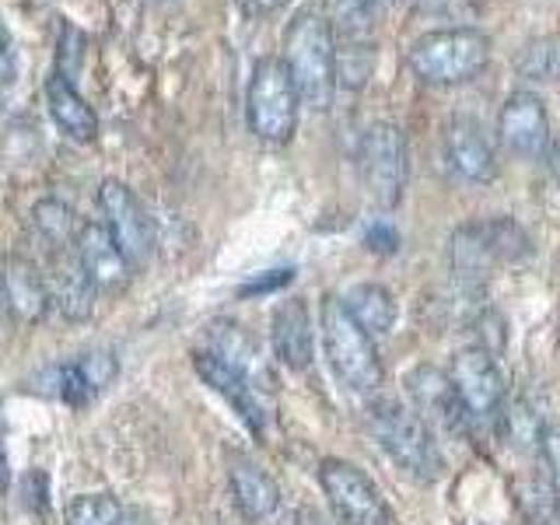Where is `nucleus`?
<instances>
[{
	"instance_id": "1",
	"label": "nucleus",
	"mask_w": 560,
	"mask_h": 525,
	"mask_svg": "<svg viewBox=\"0 0 560 525\" xmlns=\"http://www.w3.org/2000/svg\"><path fill=\"white\" fill-rule=\"evenodd\" d=\"M280 63L288 67L294 81V92L308 109H329L332 92H337V43L326 28L323 14L298 11L294 22L284 32V57Z\"/></svg>"
},
{
	"instance_id": "2",
	"label": "nucleus",
	"mask_w": 560,
	"mask_h": 525,
	"mask_svg": "<svg viewBox=\"0 0 560 525\" xmlns=\"http://www.w3.org/2000/svg\"><path fill=\"white\" fill-rule=\"evenodd\" d=\"M529 235L512 218H490V221H469L455 228L448 242L452 273L466 288H483L487 273L498 262H515L529 256Z\"/></svg>"
},
{
	"instance_id": "3",
	"label": "nucleus",
	"mask_w": 560,
	"mask_h": 525,
	"mask_svg": "<svg viewBox=\"0 0 560 525\" xmlns=\"http://www.w3.org/2000/svg\"><path fill=\"white\" fill-rule=\"evenodd\" d=\"M490 60V39L480 28H438L424 32L410 46L407 63L424 84H463L472 81Z\"/></svg>"
},
{
	"instance_id": "4",
	"label": "nucleus",
	"mask_w": 560,
	"mask_h": 525,
	"mask_svg": "<svg viewBox=\"0 0 560 525\" xmlns=\"http://www.w3.org/2000/svg\"><path fill=\"white\" fill-rule=\"evenodd\" d=\"M368 424H372V434L382 445V452L389 455L402 472H410L413 480H424V483L442 477V469H445L442 452H438L431 428L413 410H407L402 402L382 399L372 407V413H368Z\"/></svg>"
},
{
	"instance_id": "5",
	"label": "nucleus",
	"mask_w": 560,
	"mask_h": 525,
	"mask_svg": "<svg viewBox=\"0 0 560 525\" xmlns=\"http://www.w3.org/2000/svg\"><path fill=\"white\" fill-rule=\"evenodd\" d=\"M323 347L332 375H337L350 393H375L385 372L375 350V337L350 319L340 298H326L323 302Z\"/></svg>"
},
{
	"instance_id": "6",
	"label": "nucleus",
	"mask_w": 560,
	"mask_h": 525,
	"mask_svg": "<svg viewBox=\"0 0 560 525\" xmlns=\"http://www.w3.org/2000/svg\"><path fill=\"white\" fill-rule=\"evenodd\" d=\"M298 98L294 81L280 57H262L253 67L249 92H245V119L262 144H288L298 130Z\"/></svg>"
},
{
	"instance_id": "7",
	"label": "nucleus",
	"mask_w": 560,
	"mask_h": 525,
	"mask_svg": "<svg viewBox=\"0 0 560 525\" xmlns=\"http://www.w3.org/2000/svg\"><path fill=\"white\" fill-rule=\"evenodd\" d=\"M358 165L368 197L378 207L389 210L402 200V189H407V175H410V151H407V137H402L396 122H372L364 130Z\"/></svg>"
},
{
	"instance_id": "8",
	"label": "nucleus",
	"mask_w": 560,
	"mask_h": 525,
	"mask_svg": "<svg viewBox=\"0 0 560 525\" xmlns=\"http://www.w3.org/2000/svg\"><path fill=\"white\" fill-rule=\"evenodd\" d=\"M319 483L326 490L332 515L343 525H389V512H385L378 487L354 463L326 459L319 466Z\"/></svg>"
},
{
	"instance_id": "9",
	"label": "nucleus",
	"mask_w": 560,
	"mask_h": 525,
	"mask_svg": "<svg viewBox=\"0 0 560 525\" xmlns=\"http://www.w3.org/2000/svg\"><path fill=\"white\" fill-rule=\"evenodd\" d=\"M448 382L469 420H494L504 407V378L498 361L480 347H466L448 364Z\"/></svg>"
},
{
	"instance_id": "10",
	"label": "nucleus",
	"mask_w": 560,
	"mask_h": 525,
	"mask_svg": "<svg viewBox=\"0 0 560 525\" xmlns=\"http://www.w3.org/2000/svg\"><path fill=\"white\" fill-rule=\"evenodd\" d=\"M98 203L119 253L130 262H144L154 249V221L148 207L137 200V192L119 179H105L98 186Z\"/></svg>"
},
{
	"instance_id": "11",
	"label": "nucleus",
	"mask_w": 560,
	"mask_h": 525,
	"mask_svg": "<svg viewBox=\"0 0 560 525\" xmlns=\"http://www.w3.org/2000/svg\"><path fill=\"white\" fill-rule=\"evenodd\" d=\"M501 144L518 158H539L550 148V116L547 105L533 92H515L498 116Z\"/></svg>"
},
{
	"instance_id": "12",
	"label": "nucleus",
	"mask_w": 560,
	"mask_h": 525,
	"mask_svg": "<svg viewBox=\"0 0 560 525\" xmlns=\"http://www.w3.org/2000/svg\"><path fill=\"white\" fill-rule=\"evenodd\" d=\"M407 393L413 399V413L424 420L428 428L442 431H463L466 428V410L459 396H455L448 372H438L434 364H420L407 375Z\"/></svg>"
},
{
	"instance_id": "13",
	"label": "nucleus",
	"mask_w": 560,
	"mask_h": 525,
	"mask_svg": "<svg viewBox=\"0 0 560 525\" xmlns=\"http://www.w3.org/2000/svg\"><path fill=\"white\" fill-rule=\"evenodd\" d=\"M0 302L8 305L11 319L25 323V326H39L52 305L43 270L22 256L8 259L4 270H0Z\"/></svg>"
},
{
	"instance_id": "14",
	"label": "nucleus",
	"mask_w": 560,
	"mask_h": 525,
	"mask_svg": "<svg viewBox=\"0 0 560 525\" xmlns=\"http://www.w3.org/2000/svg\"><path fill=\"white\" fill-rule=\"evenodd\" d=\"M445 162L448 168L459 175L466 183H490L498 175V162H494V148L490 140L483 137L480 122L477 119H452L448 130H445Z\"/></svg>"
},
{
	"instance_id": "15",
	"label": "nucleus",
	"mask_w": 560,
	"mask_h": 525,
	"mask_svg": "<svg viewBox=\"0 0 560 525\" xmlns=\"http://www.w3.org/2000/svg\"><path fill=\"white\" fill-rule=\"evenodd\" d=\"M74 253L81 259V267L92 277V284L98 291H119L130 280V259L119 253V245L113 242L109 228L88 221L78 228Z\"/></svg>"
},
{
	"instance_id": "16",
	"label": "nucleus",
	"mask_w": 560,
	"mask_h": 525,
	"mask_svg": "<svg viewBox=\"0 0 560 525\" xmlns=\"http://www.w3.org/2000/svg\"><path fill=\"white\" fill-rule=\"evenodd\" d=\"M46 284H49V302L57 305L70 323L92 319L98 288L92 284V277H88V270L81 267L74 249L52 253V267H49Z\"/></svg>"
},
{
	"instance_id": "17",
	"label": "nucleus",
	"mask_w": 560,
	"mask_h": 525,
	"mask_svg": "<svg viewBox=\"0 0 560 525\" xmlns=\"http://www.w3.org/2000/svg\"><path fill=\"white\" fill-rule=\"evenodd\" d=\"M192 364H197V375L214 389L218 396L228 399V407H232L245 424H249L256 434L262 431V424H267V413H262L259 399H256V389L249 378H242L235 368H228L221 358H214L210 350H200L197 358H192Z\"/></svg>"
},
{
	"instance_id": "18",
	"label": "nucleus",
	"mask_w": 560,
	"mask_h": 525,
	"mask_svg": "<svg viewBox=\"0 0 560 525\" xmlns=\"http://www.w3.org/2000/svg\"><path fill=\"white\" fill-rule=\"evenodd\" d=\"M270 343H273V358L284 368H291V372H305L312 364V319L305 302H284L273 312Z\"/></svg>"
},
{
	"instance_id": "19",
	"label": "nucleus",
	"mask_w": 560,
	"mask_h": 525,
	"mask_svg": "<svg viewBox=\"0 0 560 525\" xmlns=\"http://www.w3.org/2000/svg\"><path fill=\"white\" fill-rule=\"evenodd\" d=\"M46 105H49V116L52 122L70 137V140H81V144H92L98 137V116L92 105L84 102V95L78 92L74 81L60 78L57 70L46 78Z\"/></svg>"
},
{
	"instance_id": "20",
	"label": "nucleus",
	"mask_w": 560,
	"mask_h": 525,
	"mask_svg": "<svg viewBox=\"0 0 560 525\" xmlns=\"http://www.w3.org/2000/svg\"><path fill=\"white\" fill-rule=\"evenodd\" d=\"M207 340H210V354L221 358L228 368H235L242 378L256 382H267V372H262V354H259V343L245 332L238 323H228L218 319L207 326Z\"/></svg>"
},
{
	"instance_id": "21",
	"label": "nucleus",
	"mask_w": 560,
	"mask_h": 525,
	"mask_svg": "<svg viewBox=\"0 0 560 525\" xmlns=\"http://www.w3.org/2000/svg\"><path fill=\"white\" fill-rule=\"evenodd\" d=\"M232 494L238 512L249 522H270L280 508V487L273 483V477L245 459L232 466Z\"/></svg>"
},
{
	"instance_id": "22",
	"label": "nucleus",
	"mask_w": 560,
	"mask_h": 525,
	"mask_svg": "<svg viewBox=\"0 0 560 525\" xmlns=\"http://www.w3.org/2000/svg\"><path fill=\"white\" fill-rule=\"evenodd\" d=\"M340 302L350 319H354L368 337H382V332H389L396 326V298L382 284H358V288H350Z\"/></svg>"
},
{
	"instance_id": "23",
	"label": "nucleus",
	"mask_w": 560,
	"mask_h": 525,
	"mask_svg": "<svg viewBox=\"0 0 560 525\" xmlns=\"http://www.w3.org/2000/svg\"><path fill=\"white\" fill-rule=\"evenodd\" d=\"M378 8L372 0H323V22L332 43H372Z\"/></svg>"
},
{
	"instance_id": "24",
	"label": "nucleus",
	"mask_w": 560,
	"mask_h": 525,
	"mask_svg": "<svg viewBox=\"0 0 560 525\" xmlns=\"http://www.w3.org/2000/svg\"><path fill=\"white\" fill-rule=\"evenodd\" d=\"M32 224H35V232H39V238L49 245L52 253L74 249L78 221H74V210H70L63 200L46 197V200L35 203V210H32Z\"/></svg>"
},
{
	"instance_id": "25",
	"label": "nucleus",
	"mask_w": 560,
	"mask_h": 525,
	"mask_svg": "<svg viewBox=\"0 0 560 525\" xmlns=\"http://www.w3.org/2000/svg\"><path fill=\"white\" fill-rule=\"evenodd\" d=\"M518 74L529 81H560V35H539L518 52Z\"/></svg>"
},
{
	"instance_id": "26",
	"label": "nucleus",
	"mask_w": 560,
	"mask_h": 525,
	"mask_svg": "<svg viewBox=\"0 0 560 525\" xmlns=\"http://www.w3.org/2000/svg\"><path fill=\"white\" fill-rule=\"evenodd\" d=\"M375 70L372 43H337V88L361 92Z\"/></svg>"
},
{
	"instance_id": "27",
	"label": "nucleus",
	"mask_w": 560,
	"mask_h": 525,
	"mask_svg": "<svg viewBox=\"0 0 560 525\" xmlns=\"http://www.w3.org/2000/svg\"><path fill=\"white\" fill-rule=\"evenodd\" d=\"M67 525H119L122 504L113 494H81L67 504Z\"/></svg>"
},
{
	"instance_id": "28",
	"label": "nucleus",
	"mask_w": 560,
	"mask_h": 525,
	"mask_svg": "<svg viewBox=\"0 0 560 525\" xmlns=\"http://www.w3.org/2000/svg\"><path fill=\"white\" fill-rule=\"evenodd\" d=\"M74 364H78V372L84 375V382L95 389V396L105 389V385H113V378L119 375V361L109 354V350H92V354H81Z\"/></svg>"
},
{
	"instance_id": "29",
	"label": "nucleus",
	"mask_w": 560,
	"mask_h": 525,
	"mask_svg": "<svg viewBox=\"0 0 560 525\" xmlns=\"http://www.w3.org/2000/svg\"><path fill=\"white\" fill-rule=\"evenodd\" d=\"M81 57H84V32L74 28V25H63V35H60V52H57V74L74 81L78 67H81Z\"/></svg>"
},
{
	"instance_id": "30",
	"label": "nucleus",
	"mask_w": 560,
	"mask_h": 525,
	"mask_svg": "<svg viewBox=\"0 0 560 525\" xmlns=\"http://www.w3.org/2000/svg\"><path fill=\"white\" fill-rule=\"evenodd\" d=\"M57 393L63 396L67 407H74V410H84L88 402L95 399V389L84 382V375L78 372V364H63L60 368V382H57Z\"/></svg>"
},
{
	"instance_id": "31",
	"label": "nucleus",
	"mask_w": 560,
	"mask_h": 525,
	"mask_svg": "<svg viewBox=\"0 0 560 525\" xmlns=\"http://www.w3.org/2000/svg\"><path fill=\"white\" fill-rule=\"evenodd\" d=\"M294 280V270L291 267H280V270H262V273H253L245 284H238V294L242 298H262V294H273L280 288H288Z\"/></svg>"
},
{
	"instance_id": "32",
	"label": "nucleus",
	"mask_w": 560,
	"mask_h": 525,
	"mask_svg": "<svg viewBox=\"0 0 560 525\" xmlns=\"http://www.w3.org/2000/svg\"><path fill=\"white\" fill-rule=\"evenodd\" d=\"M22 504L35 515L49 512V477L43 469H28L22 477Z\"/></svg>"
},
{
	"instance_id": "33",
	"label": "nucleus",
	"mask_w": 560,
	"mask_h": 525,
	"mask_svg": "<svg viewBox=\"0 0 560 525\" xmlns=\"http://www.w3.org/2000/svg\"><path fill=\"white\" fill-rule=\"evenodd\" d=\"M364 245H368L372 253H378V256H393V253L399 249V235H396V228H393V224L375 221V224L364 232Z\"/></svg>"
},
{
	"instance_id": "34",
	"label": "nucleus",
	"mask_w": 560,
	"mask_h": 525,
	"mask_svg": "<svg viewBox=\"0 0 560 525\" xmlns=\"http://www.w3.org/2000/svg\"><path fill=\"white\" fill-rule=\"evenodd\" d=\"M539 452H542V459H547V466L553 472V487H557V494H560V428H547V431H542Z\"/></svg>"
},
{
	"instance_id": "35",
	"label": "nucleus",
	"mask_w": 560,
	"mask_h": 525,
	"mask_svg": "<svg viewBox=\"0 0 560 525\" xmlns=\"http://www.w3.org/2000/svg\"><path fill=\"white\" fill-rule=\"evenodd\" d=\"M14 70H18V63H14V46L8 39V32L0 28V84H8L14 78Z\"/></svg>"
},
{
	"instance_id": "36",
	"label": "nucleus",
	"mask_w": 560,
	"mask_h": 525,
	"mask_svg": "<svg viewBox=\"0 0 560 525\" xmlns=\"http://www.w3.org/2000/svg\"><path fill=\"white\" fill-rule=\"evenodd\" d=\"M291 0H238V8L253 18H262V14H277L280 8H288Z\"/></svg>"
},
{
	"instance_id": "37",
	"label": "nucleus",
	"mask_w": 560,
	"mask_h": 525,
	"mask_svg": "<svg viewBox=\"0 0 560 525\" xmlns=\"http://www.w3.org/2000/svg\"><path fill=\"white\" fill-rule=\"evenodd\" d=\"M298 525H329V522L315 512V508H302V512H298Z\"/></svg>"
},
{
	"instance_id": "38",
	"label": "nucleus",
	"mask_w": 560,
	"mask_h": 525,
	"mask_svg": "<svg viewBox=\"0 0 560 525\" xmlns=\"http://www.w3.org/2000/svg\"><path fill=\"white\" fill-rule=\"evenodd\" d=\"M11 487V469H8V455H4V445H0V494Z\"/></svg>"
},
{
	"instance_id": "39",
	"label": "nucleus",
	"mask_w": 560,
	"mask_h": 525,
	"mask_svg": "<svg viewBox=\"0 0 560 525\" xmlns=\"http://www.w3.org/2000/svg\"><path fill=\"white\" fill-rule=\"evenodd\" d=\"M547 158H550V172L560 179V140H550V148H547Z\"/></svg>"
},
{
	"instance_id": "40",
	"label": "nucleus",
	"mask_w": 560,
	"mask_h": 525,
	"mask_svg": "<svg viewBox=\"0 0 560 525\" xmlns=\"http://www.w3.org/2000/svg\"><path fill=\"white\" fill-rule=\"evenodd\" d=\"M375 8H393V4H399V0H372Z\"/></svg>"
}]
</instances>
